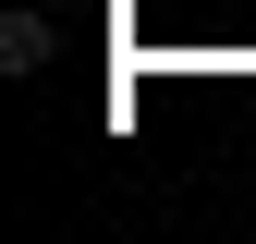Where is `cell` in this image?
<instances>
[{
    "instance_id": "6da1fadb",
    "label": "cell",
    "mask_w": 256,
    "mask_h": 244,
    "mask_svg": "<svg viewBox=\"0 0 256 244\" xmlns=\"http://www.w3.org/2000/svg\"><path fill=\"white\" fill-rule=\"evenodd\" d=\"M0 74H49V0H12L0 12Z\"/></svg>"
}]
</instances>
